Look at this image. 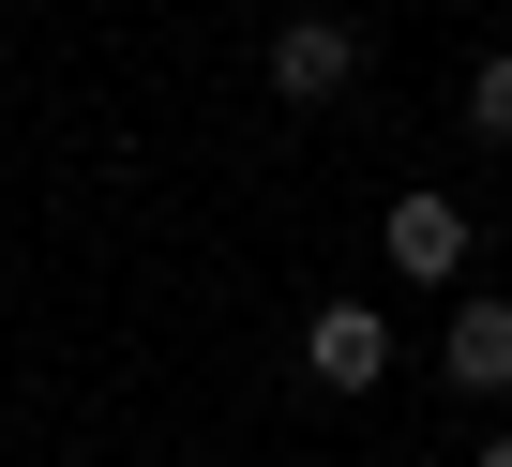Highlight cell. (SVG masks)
Segmentation results:
<instances>
[{"mask_svg": "<svg viewBox=\"0 0 512 467\" xmlns=\"http://www.w3.org/2000/svg\"><path fill=\"white\" fill-rule=\"evenodd\" d=\"M482 467H512V437H482Z\"/></svg>", "mask_w": 512, "mask_h": 467, "instance_id": "obj_6", "label": "cell"}, {"mask_svg": "<svg viewBox=\"0 0 512 467\" xmlns=\"http://www.w3.org/2000/svg\"><path fill=\"white\" fill-rule=\"evenodd\" d=\"M302 377H317V392H377V377H392V317H377V302H317V317H302Z\"/></svg>", "mask_w": 512, "mask_h": 467, "instance_id": "obj_2", "label": "cell"}, {"mask_svg": "<svg viewBox=\"0 0 512 467\" xmlns=\"http://www.w3.org/2000/svg\"><path fill=\"white\" fill-rule=\"evenodd\" d=\"M377 257H392L407 287H452V272H467V211H452L437 181H422V196H392V211H377Z\"/></svg>", "mask_w": 512, "mask_h": 467, "instance_id": "obj_3", "label": "cell"}, {"mask_svg": "<svg viewBox=\"0 0 512 467\" xmlns=\"http://www.w3.org/2000/svg\"><path fill=\"white\" fill-rule=\"evenodd\" d=\"M467 136H497V151H512V46H497V61L467 76Z\"/></svg>", "mask_w": 512, "mask_h": 467, "instance_id": "obj_5", "label": "cell"}, {"mask_svg": "<svg viewBox=\"0 0 512 467\" xmlns=\"http://www.w3.org/2000/svg\"><path fill=\"white\" fill-rule=\"evenodd\" d=\"M272 91H287V106H347V91H362V31H347V16H287V31H272Z\"/></svg>", "mask_w": 512, "mask_h": 467, "instance_id": "obj_1", "label": "cell"}, {"mask_svg": "<svg viewBox=\"0 0 512 467\" xmlns=\"http://www.w3.org/2000/svg\"><path fill=\"white\" fill-rule=\"evenodd\" d=\"M437 377H452V392H482V407H497V392H512V302H467V317H452V332H437Z\"/></svg>", "mask_w": 512, "mask_h": 467, "instance_id": "obj_4", "label": "cell"}]
</instances>
